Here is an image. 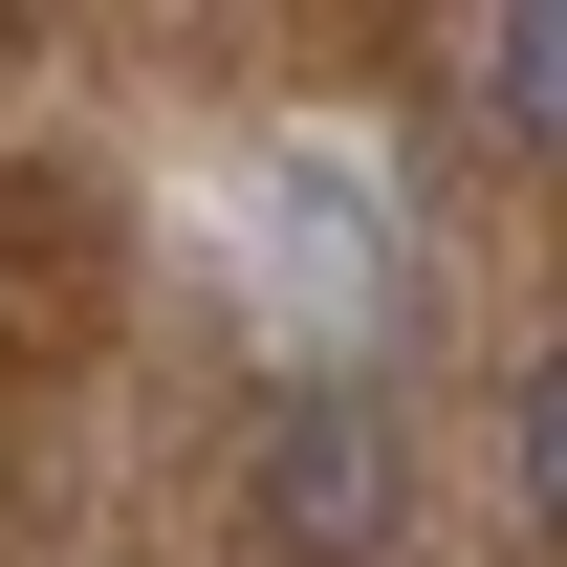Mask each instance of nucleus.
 I'll return each mask as SVG.
<instances>
[{
    "mask_svg": "<svg viewBox=\"0 0 567 567\" xmlns=\"http://www.w3.org/2000/svg\"><path fill=\"white\" fill-rule=\"evenodd\" d=\"M481 110L524 153H567V0H502V22H481Z\"/></svg>",
    "mask_w": 567,
    "mask_h": 567,
    "instance_id": "7ed1b4c3",
    "label": "nucleus"
},
{
    "mask_svg": "<svg viewBox=\"0 0 567 567\" xmlns=\"http://www.w3.org/2000/svg\"><path fill=\"white\" fill-rule=\"evenodd\" d=\"M524 524H546V546H567V350L524 371Z\"/></svg>",
    "mask_w": 567,
    "mask_h": 567,
    "instance_id": "20e7f679",
    "label": "nucleus"
},
{
    "mask_svg": "<svg viewBox=\"0 0 567 567\" xmlns=\"http://www.w3.org/2000/svg\"><path fill=\"white\" fill-rule=\"evenodd\" d=\"M262 546H306V567L393 546V415H371L350 371H306V393L262 415Z\"/></svg>",
    "mask_w": 567,
    "mask_h": 567,
    "instance_id": "f257e3e1",
    "label": "nucleus"
},
{
    "mask_svg": "<svg viewBox=\"0 0 567 567\" xmlns=\"http://www.w3.org/2000/svg\"><path fill=\"white\" fill-rule=\"evenodd\" d=\"M262 306H284V328H350V306H371V197H350V175H284V197H262Z\"/></svg>",
    "mask_w": 567,
    "mask_h": 567,
    "instance_id": "f03ea898",
    "label": "nucleus"
}]
</instances>
